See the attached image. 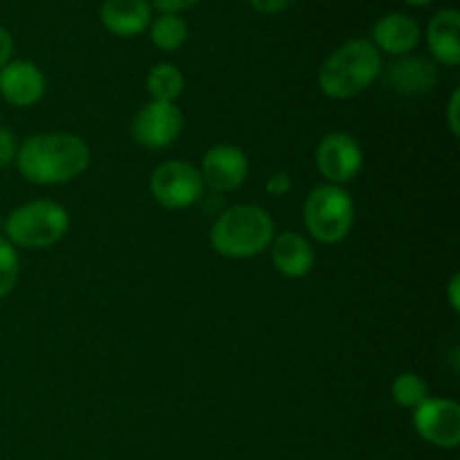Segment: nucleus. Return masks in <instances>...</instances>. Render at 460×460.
Listing matches in <instances>:
<instances>
[{
    "label": "nucleus",
    "instance_id": "f257e3e1",
    "mask_svg": "<svg viewBox=\"0 0 460 460\" xmlns=\"http://www.w3.org/2000/svg\"><path fill=\"white\" fill-rule=\"evenodd\" d=\"M90 164V148L79 135L39 133L18 146L16 166L31 184L52 187L79 178Z\"/></svg>",
    "mask_w": 460,
    "mask_h": 460
},
{
    "label": "nucleus",
    "instance_id": "f03ea898",
    "mask_svg": "<svg viewBox=\"0 0 460 460\" xmlns=\"http://www.w3.org/2000/svg\"><path fill=\"white\" fill-rule=\"evenodd\" d=\"M382 75V54L368 39H350L323 61L319 88L335 102L362 94Z\"/></svg>",
    "mask_w": 460,
    "mask_h": 460
},
{
    "label": "nucleus",
    "instance_id": "7ed1b4c3",
    "mask_svg": "<svg viewBox=\"0 0 460 460\" xmlns=\"http://www.w3.org/2000/svg\"><path fill=\"white\" fill-rule=\"evenodd\" d=\"M274 220L259 205H234L216 218L209 232L211 247L225 259H252L270 247Z\"/></svg>",
    "mask_w": 460,
    "mask_h": 460
},
{
    "label": "nucleus",
    "instance_id": "20e7f679",
    "mask_svg": "<svg viewBox=\"0 0 460 460\" xmlns=\"http://www.w3.org/2000/svg\"><path fill=\"white\" fill-rule=\"evenodd\" d=\"M70 229L66 207L52 200H34L13 209L4 220V236L13 247L43 250L57 245Z\"/></svg>",
    "mask_w": 460,
    "mask_h": 460
},
{
    "label": "nucleus",
    "instance_id": "39448f33",
    "mask_svg": "<svg viewBox=\"0 0 460 460\" xmlns=\"http://www.w3.org/2000/svg\"><path fill=\"white\" fill-rule=\"evenodd\" d=\"M305 229L323 245L341 243L355 223V202L346 189L322 184L308 193L304 205Z\"/></svg>",
    "mask_w": 460,
    "mask_h": 460
},
{
    "label": "nucleus",
    "instance_id": "423d86ee",
    "mask_svg": "<svg viewBox=\"0 0 460 460\" xmlns=\"http://www.w3.org/2000/svg\"><path fill=\"white\" fill-rule=\"evenodd\" d=\"M151 196L166 209H187L205 193L200 171L182 160L162 162L151 173Z\"/></svg>",
    "mask_w": 460,
    "mask_h": 460
},
{
    "label": "nucleus",
    "instance_id": "0eeeda50",
    "mask_svg": "<svg viewBox=\"0 0 460 460\" xmlns=\"http://www.w3.org/2000/svg\"><path fill=\"white\" fill-rule=\"evenodd\" d=\"M314 164H317V171L326 180V184L341 187V184L358 178L359 171H362V146L353 135L328 133L314 151Z\"/></svg>",
    "mask_w": 460,
    "mask_h": 460
},
{
    "label": "nucleus",
    "instance_id": "6e6552de",
    "mask_svg": "<svg viewBox=\"0 0 460 460\" xmlns=\"http://www.w3.org/2000/svg\"><path fill=\"white\" fill-rule=\"evenodd\" d=\"M413 427L416 434L434 447H458L460 404L449 398H427L413 409Z\"/></svg>",
    "mask_w": 460,
    "mask_h": 460
},
{
    "label": "nucleus",
    "instance_id": "1a4fd4ad",
    "mask_svg": "<svg viewBox=\"0 0 460 460\" xmlns=\"http://www.w3.org/2000/svg\"><path fill=\"white\" fill-rule=\"evenodd\" d=\"M184 128V117L175 103L148 102L142 111L135 115L133 137L139 146L160 151L171 146L180 137Z\"/></svg>",
    "mask_w": 460,
    "mask_h": 460
},
{
    "label": "nucleus",
    "instance_id": "9d476101",
    "mask_svg": "<svg viewBox=\"0 0 460 460\" xmlns=\"http://www.w3.org/2000/svg\"><path fill=\"white\" fill-rule=\"evenodd\" d=\"M205 187L218 193L236 191L245 184L250 175V160L245 153L234 144H216L202 157L200 169Z\"/></svg>",
    "mask_w": 460,
    "mask_h": 460
},
{
    "label": "nucleus",
    "instance_id": "9b49d317",
    "mask_svg": "<svg viewBox=\"0 0 460 460\" xmlns=\"http://www.w3.org/2000/svg\"><path fill=\"white\" fill-rule=\"evenodd\" d=\"M382 75L385 84L402 97H420L431 93L440 79L438 66L425 57H398V61L382 70Z\"/></svg>",
    "mask_w": 460,
    "mask_h": 460
},
{
    "label": "nucleus",
    "instance_id": "f8f14e48",
    "mask_svg": "<svg viewBox=\"0 0 460 460\" xmlns=\"http://www.w3.org/2000/svg\"><path fill=\"white\" fill-rule=\"evenodd\" d=\"M0 94L16 108H30L45 94V75L31 61H9L0 70Z\"/></svg>",
    "mask_w": 460,
    "mask_h": 460
},
{
    "label": "nucleus",
    "instance_id": "ddd939ff",
    "mask_svg": "<svg viewBox=\"0 0 460 460\" xmlns=\"http://www.w3.org/2000/svg\"><path fill=\"white\" fill-rule=\"evenodd\" d=\"M422 30L413 16L402 12L386 13L377 18L371 30V43L376 45L377 52L391 54V57H409V52L420 43Z\"/></svg>",
    "mask_w": 460,
    "mask_h": 460
},
{
    "label": "nucleus",
    "instance_id": "4468645a",
    "mask_svg": "<svg viewBox=\"0 0 460 460\" xmlns=\"http://www.w3.org/2000/svg\"><path fill=\"white\" fill-rule=\"evenodd\" d=\"M99 21L111 34L119 39H133L148 30L153 21V7L148 0H103Z\"/></svg>",
    "mask_w": 460,
    "mask_h": 460
},
{
    "label": "nucleus",
    "instance_id": "2eb2a0df",
    "mask_svg": "<svg viewBox=\"0 0 460 460\" xmlns=\"http://www.w3.org/2000/svg\"><path fill=\"white\" fill-rule=\"evenodd\" d=\"M270 250H272L274 268L288 279L308 277L317 261L313 245L296 232L274 234Z\"/></svg>",
    "mask_w": 460,
    "mask_h": 460
},
{
    "label": "nucleus",
    "instance_id": "dca6fc26",
    "mask_svg": "<svg viewBox=\"0 0 460 460\" xmlns=\"http://www.w3.org/2000/svg\"><path fill=\"white\" fill-rule=\"evenodd\" d=\"M427 48L431 57L447 67L460 63V12L458 9H440L427 25Z\"/></svg>",
    "mask_w": 460,
    "mask_h": 460
},
{
    "label": "nucleus",
    "instance_id": "f3484780",
    "mask_svg": "<svg viewBox=\"0 0 460 460\" xmlns=\"http://www.w3.org/2000/svg\"><path fill=\"white\" fill-rule=\"evenodd\" d=\"M151 43L162 52H175L182 48L189 39V25L180 13H160L148 25Z\"/></svg>",
    "mask_w": 460,
    "mask_h": 460
},
{
    "label": "nucleus",
    "instance_id": "a211bd4d",
    "mask_svg": "<svg viewBox=\"0 0 460 460\" xmlns=\"http://www.w3.org/2000/svg\"><path fill=\"white\" fill-rule=\"evenodd\" d=\"M146 90L153 102L175 103L184 90V76L173 63H157L146 76Z\"/></svg>",
    "mask_w": 460,
    "mask_h": 460
},
{
    "label": "nucleus",
    "instance_id": "6ab92c4d",
    "mask_svg": "<svg viewBox=\"0 0 460 460\" xmlns=\"http://www.w3.org/2000/svg\"><path fill=\"white\" fill-rule=\"evenodd\" d=\"M391 398L402 409H416L429 398V386L418 373H400L391 385Z\"/></svg>",
    "mask_w": 460,
    "mask_h": 460
},
{
    "label": "nucleus",
    "instance_id": "aec40b11",
    "mask_svg": "<svg viewBox=\"0 0 460 460\" xmlns=\"http://www.w3.org/2000/svg\"><path fill=\"white\" fill-rule=\"evenodd\" d=\"M18 274H21V259L16 247L7 238H0V299L16 288Z\"/></svg>",
    "mask_w": 460,
    "mask_h": 460
},
{
    "label": "nucleus",
    "instance_id": "412c9836",
    "mask_svg": "<svg viewBox=\"0 0 460 460\" xmlns=\"http://www.w3.org/2000/svg\"><path fill=\"white\" fill-rule=\"evenodd\" d=\"M18 155V139L12 130L0 126V169H7Z\"/></svg>",
    "mask_w": 460,
    "mask_h": 460
},
{
    "label": "nucleus",
    "instance_id": "4be33fe9",
    "mask_svg": "<svg viewBox=\"0 0 460 460\" xmlns=\"http://www.w3.org/2000/svg\"><path fill=\"white\" fill-rule=\"evenodd\" d=\"M290 189H292V178L288 171H277V173L270 175L268 184H265V191L274 198L288 196V193H290Z\"/></svg>",
    "mask_w": 460,
    "mask_h": 460
},
{
    "label": "nucleus",
    "instance_id": "5701e85b",
    "mask_svg": "<svg viewBox=\"0 0 460 460\" xmlns=\"http://www.w3.org/2000/svg\"><path fill=\"white\" fill-rule=\"evenodd\" d=\"M148 3H151V7H155L157 12L162 13H180L196 7L200 0H148Z\"/></svg>",
    "mask_w": 460,
    "mask_h": 460
},
{
    "label": "nucleus",
    "instance_id": "b1692460",
    "mask_svg": "<svg viewBox=\"0 0 460 460\" xmlns=\"http://www.w3.org/2000/svg\"><path fill=\"white\" fill-rule=\"evenodd\" d=\"M295 0H250L252 9L265 16H272V13H281L283 9H288Z\"/></svg>",
    "mask_w": 460,
    "mask_h": 460
},
{
    "label": "nucleus",
    "instance_id": "393cba45",
    "mask_svg": "<svg viewBox=\"0 0 460 460\" xmlns=\"http://www.w3.org/2000/svg\"><path fill=\"white\" fill-rule=\"evenodd\" d=\"M12 54H13V39L3 25H0V70L12 61Z\"/></svg>",
    "mask_w": 460,
    "mask_h": 460
},
{
    "label": "nucleus",
    "instance_id": "a878e982",
    "mask_svg": "<svg viewBox=\"0 0 460 460\" xmlns=\"http://www.w3.org/2000/svg\"><path fill=\"white\" fill-rule=\"evenodd\" d=\"M458 108H460V90L456 88L452 93V99H449V106H447V121H449V128L452 133L460 135V121H458Z\"/></svg>",
    "mask_w": 460,
    "mask_h": 460
},
{
    "label": "nucleus",
    "instance_id": "bb28decb",
    "mask_svg": "<svg viewBox=\"0 0 460 460\" xmlns=\"http://www.w3.org/2000/svg\"><path fill=\"white\" fill-rule=\"evenodd\" d=\"M447 296H449V305H452L454 313H460V274H454L452 281H449Z\"/></svg>",
    "mask_w": 460,
    "mask_h": 460
},
{
    "label": "nucleus",
    "instance_id": "cd10ccee",
    "mask_svg": "<svg viewBox=\"0 0 460 460\" xmlns=\"http://www.w3.org/2000/svg\"><path fill=\"white\" fill-rule=\"evenodd\" d=\"M407 4H411V7H427V4L436 3V0H404Z\"/></svg>",
    "mask_w": 460,
    "mask_h": 460
}]
</instances>
